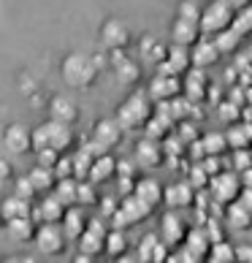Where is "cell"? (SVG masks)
<instances>
[{"mask_svg": "<svg viewBox=\"0 0 252 263\" xmlns=\"http://www.w3.org/2000/svg\"><path fill=\"white\" fill-rule=\"evenodd\" d=\"M234 19H236V8L230 6V0H215L206 11H201V19H198L201 35L215 38L217 33L228 30V27L234 25Z\"/></svg>", "mask_w": 252, "mask_h": 263, "instance_id": "6da1fadb", "label": "cell"}, {"mask_svg": "<svg viewBox=\"0 0 252 263\" xmlns=\"http://www.w3.org/2000/svg\"><path fill=\"white\" fill-rule=\"evenodd\" d=\"M71 125L68 122H60V120H52V122H46L41 125L35 133H30V147L35 149H41V147H52V149H68L71 147Z\"/></svg>", "mask_w": 252, "mask_h": 263, "instance_id": "7a4b0ae2", "label": "cell"}, {"mask_svg": "<svg viewBox=\"0 0 252 263\" xmlns=\"http://www.w3.org/2000/svg\"><path fill=\"white\" fill-rule=\"evenodd\" d=\"M149 117H152V98L147 92H139V95H130V98L120 106L117 122L122 128H141Z\"/></svg>", "mask_w": 252, "mask_h": 263, "instance_id": "3957f363", "label": "cell"}, {"mask_svg": "<svg viewBox=\"0 0 252 263\" xmlns=\"http://www.w3.org/2000/svg\"><path fill=\"white\" fill-rule=\"evenodd\" d=\"M241 177H236L230 168L225 171H220L217 177H211L209 179V193H211V198H215L217 203H222V206H228V203H234L239 198V193H241Z\"/></svg>", "mask_w": 252, "mask_h": 263, "instance_id": "277c9868", "label": "cell"}, {"mask_svg": "<svg viewBox=\"0 0 252 263\" xmlns=\"http://www.w3.org/2000/svg\"><path fill=\"white\" fill-rule=\"evenodd\" d=\"M95 71H98V65H95V60L87 54H71L63 63V76H65V82L73 84V87L90 84L95 79Z\"/></svg>", "mask_w": 252, "mask_h": 263, "instance_id": "5b68a950", "label": "cell"}, {"mask_svg": "<svg viewBox=\"0 0 252 263\" xmlns=\"http://www.w3.org/2000/svg\"><path fill=\"white\" fill-rule=\"evenodd\" d=\"M152 206L149 203H144L139 196H125V201L117 206V212L111 214V226L114 228H125V226H133V222H139L144 217H149Z\"/></svg>", "mask_w": 252, "mask_h": 263, "instance_id": "8992f818", "label": "cell"}, {"mask_svg": "<svg viewBox=\"0 0 252 263\" xmlns=\"http://www.w3.org/2000/svg\"><path fill=\"white\" fill-rule=\"evenodd\" d=\"M187 233H190V226L182 220V214L177 209H171V212L163 214V220H160V239H163V245H166V247L182 245V241L187 239Z\"/></svg>", "mask_w": 252, "mask_h": 263, "instance_id": "52a82bcc", "label": "cell"}, {"mask_svg": "<svg viewBox=\"0 0 252 263\" xmlns=\"http://www.w3.org/2000/svg\"><path fill=\"white\" fill-rule=\"evenodd\" d=\"M103 245H106V226H103V217H95V220H90V226L79 233V250L87 258H92L95 252L103 250Z\"/></svg>", "mask_w": 252, "mask_h": 263, "instance_id": "ba28073f", "label": "cell"}, {"mask_svg": "<svg viewBox=\"0 0 252 263\" xmlns=\"http://www.w3.org/2000/svg\"><path fill=\"white\" fill-rule=\"evenodd\" d=\"M147 95H149L152 101H158V103L177 98V95H182V79H179V76H173V73H158L149 82Z\"/></svg>", "mask_w": 252, "mask_h": 263, "instance_id": "9c48e42d", "label": "cell"}, {"mask_svg": "<svg viewBox=\"0 0 252 263\" xmlns=\"http://www.w3.org/2000/svg\"><path fill=\"white\" fill-rule=\"evenodd\" d=\"M35 245L41 252H46V255H54V252H60L63 245H65V233H63V228H57V222H44V226L35 231Z\"/></svg>", "mask_w": 252, "mask_h": 263, "instance_id": "30bf717a", "label": "cell"}, {"mask_svg": "<svg viewBox=\"0 0 252 263\" xmlns=\"http://www.w3.org/2000/svg\"><path fill=\"white\" fill-rule=\"evenodd\" d=\"M192 68V60H190V49L182 44H173L171 49L166 52V60L160 63V73H173V76H182Z\"/></svg>", "mask_w": 252, "mask_h": 263, "instance_id": "8fae6325", "label": "cell"}, {"mask_svg": "<svg viewBox=\"0 0 252 263\" xmlns=\"http://www.w3.org/2000/svg\"><path fill=\"white\" fill-rule=\"evenodd\" d=\"M196 187H192L190 182H179V184H171V187L163 190V201L168 203V209H187L196 203Z\"/></svg>", "mask_w": 252, "mask_h": 263, "instance_id": "7c38bea8", "label": "cell"}, {"mask_svg": "<svg viewBox=\"0 0 252 263\" xmlns=\"http://www.w3.org/2000/svg\"><path fill=\"white\" fill-rule=\"evenodd\" d=\"M206 90H209V79H206V73H203V68L192 65L187 71V79L182 82V92L187 95V101L201 103L203 98H206Z\"/></svg>", "mask_w": 252, "mask_h": 263, "instance_id": "4fadbf2b", "label": "cell"}, {"mask_svg": "<svg viewBox=\"0 0 252 263\" xmlns=\"http://www.w3.org/2000/svg\"><path fill=\"white\" fill-rule=\"evenodd\" d=\"M220 49L215 46V41L211 38H198L196 44H192V49H190V60H192V65L196 68H209V65H215L217 60H220Z\"/></svg>", "mask_w": 252, "mask_h": 263, "instance_id": "5bb4252c", "label": "cell"}, {"mask_svg": "<svg viewBox=\"0 0 252 263\" xmlns=\"http://www.w3.org/2000/svg\"><path fill=\"white\" fill-rule=\"evenodd\" d=\"M160 160H163V147H160V141L144 139L139 147H135V165H139V168H158Z\"/></svg>", "mask_w": 252, "mask_h": 263, "instance_id": "9a60e30c", "label": "cell"}, {"mask_svg": "<svg viewBox=\"0 0 252 263\" xmlns=\"http://www.w3.org/2000/svg\"><path fill=\"white\" fill-rule=\"evenodd\" d=\"M171 35H173V44H182V46H192L201 38V25L198 22H192V19H177L173 22V30H171Z\"/></svg>", "mask_w": 252, "mask_h": 263, "instance_id": "2e32d148", "label": "cell"}, {"mask_svg": "<svg viewBox=\"0 0 252 263\" xmlns=\"http://www.w3.org/2000/svg\"><path fill=\"white\" fill-rule=\"evenodd\" d=\"M114 174H117V160L103 152V155H98V158L92 160L90 171H87V179H90L92 184H98V182H106L109 177H114Z\"/></svg>", "mask_w": 252, "mask_h": 263, "instance_id": "e0dca14e", "label": "cell"}, {"mask_svg": "<svg viewBox=\"0 0 252 263\" xmlns=\"http://www.w3.org/2000/svg\"><path fill=\"white\" fill-rule=\"evenodd\" d=\"M228 147L230 149H241V147H252V122L249 120H239L230 122V128L225 133Z\"/></svg>", "mask_w": 252, "mask_h": 263, "instance_id": "ac0fdd59", "label": "cell"}, {"mask_svg": "<svg viewBox=\"0 0 252 263\" xmlns=\"http://www.w3.org/2000/svg\"><path fill=\"white\" fill-rule=\"evenodd\" d=\"M222 217H225V222H228L230 231H249V228H252V212L244 209L239 201L228 203V212L222 214Z\"/></svg>", "mask_w": 252, "mask_h": 263, "instance_id": "d6986e66", "label": "cell"}, {"mask_svg": "<svg viewBox=\"0 0 252 263\" xmlns=\"http://www.w3.org/2000/svg\"><path fill=\"white\" fill-rule=\"evenodd\" d=\"M3 139H6L8 152H14V155H22V152L30 149V130H27L25 125H11Z\"/></svg>", "mask_w": 252, "mask_h": 263, "instance_id": "ffe728a7", "label": "cell"}, {"mask_svg": "<svg viewBox=\"0 0 252 263\" xmlns=\"http://www.w3.org/2000/svg\"><path fill=\"white\" fill-rule=\"evenodd\" d=\"M171 117L166 111H158L154 117H149L147 122H144V130H147V139H154V141H160V139H166L168 130H171Z\"/></svg>", "mask_w": 252, "mask_h": 263, "instance_id": "44dd1931", "label": "cell"}, {"mask_svg": "<svg viewBox=\"0 0 252 263\" xmlns=\"http://www.w3.org/2000/svg\"><path fill=\"white\" fill-rule=\"evenodd\" d=\"M133 196H139L144 203H149V206H158L163 201V187L154 179H141V182H135Z\"/></svg>", "mask_w": 252, "mask_h": 263, "instance_id": "7402d4cb", "label": "cell"}, {"mask_svg": "<svg viewBox=\"0 0 252 263\" xmlns=\"http://www.w3.org/2000/svg\"><path fill=\"white\" fill-rule=\"evenodd\" d=\"M120 136H122V125L117 120H103V122H98V128H95V139H98L103 147L120 144Z\"/></svg>", "mask_w": 252, "mask_h": 263, "instance_id": "603a6c76", "label": "cell"}, {"mask_svg": "<svg viewBox=\"0 0 252 263\" xmlns=\"http://www.w3.org/2000/svg\"><path fill=\"white\" fill-rule=\"evenodd\" d=\"M49 111H52V120H60V122H68V125L76 120V106H73L71 98H65V95H57L49 106Z\"/></svg>", "mask_w": 252, "mask_h": 263, "instance_id": "cb8c5ba5", "label": "cell"}, {"mask_svg": "<svg viewBox=\"0 0 252 263\" xmlns=\"http://www.w3.org/2000/svg\"><path fill=\"white\" fill-rule=\"evenodd\" d=\"M0 214L3 220H14V217H30V201L27 198H19V196H11L3 206H0Z\"/></svg>", "mask_w": 252, "mask_h": 263, "instance_id": "d4e9b609", "label": "cell"}, {"mask_svg": "<svg viewBox=\"0 0 252 263\" xmlns=\"http://www.w3.org/2000/svg\"><path fill=\"white\" fill-rule=\"evenodd\" d=\"M103 44L111 46V49H120V46L128 44V30H125L122 22H109L103 27Z\"/></svg>", "mask_w": 252, "mask_h": 263, "instance_id": "484cf974", "label": "cell"}, {"mask_svg": "<svg viewBox=\"0 0 252 263\" xmlns=\"http://www.w3.org/2000/svg\"><path fill=\"white\" fill-rule=\"evenodd\" d=\"M63 212H65V206L60 201H57L54 196H49V198H44L41 201V206H38V217H41L44 222H60L63 220Z\"/></svg>", "mask_w": 252, "mask_h": 263, "instance_id": "4316f807", "label": "cell"}, {"mask_svg": "<svg viewBox=\"0 0 252 263\" xmlns=\"http://www.w3.org/2000/svg\"><path fill=\"white\" fill-rule=\"evenodd\" d=\"M82 231H84V217H82V212H79V209H68V212H63V233H65V239H76Z\"/></svg>", "mask_w": 252, "mask_h": 263, "instance_id": "83f0119b", "label": "cell"}, {"mask_svg": "<svg viewBox=\"0 0 252 263\" xmlns=\"http://www.w3.org/2000/svg\"><path fill=\"white\" fill-rule=\"evenodd\" d=\"M54 198L63 203V206H73L76 203V182L71 177H63L54 187Z\"/></svg>", "mask_w": 252, "mask_h": 263, "instance_id": "f1b7e54d", "label": "cell"}, {"mask_svg": "<svg viewBox=\"0 0 252 263\" xmlns=\"http://www.w3.org/2000/svg\"><path fill=\"white\" fill-rule=\"evenodd\" d=\"M211 41H215V46L220 49V54H230V52H236V46H239V41H241V35L236 33V30H222V33H217L215 38H211Z\"/></svg>", "mask_w": 252, "mask_h": 263, "instance_id": "f546056e", "label": "cell"}, {"mask_svg": "<svg viewBox=\"0 0 252 263\" xmlns=\"http://www.w3.org/2000/svg\"><path fill=\"white\" fill-rule=\"evenodd\" d=\"M209 260H215V263H230V260H236V247H230L225 239L222 241H215V245L209 247Z\"/></svg>", "mask_w": 252, "mask_h": 263, "instance_id": "4dcf8cb0", "label": "cell"}, {"mask_svg": "<svg viewBox=\"0 0 252 263\" xmlns=\"http://www.w3.org/2000/svg\"><path fill=\"white\" fill-rule=\"evenodd\" d=\"M201 144H203V152H206V155H225L230 149L225 133H209V136H203V139H201Z\"/></svg>", "mask_w": 252, "mask_h": 263, "instance_id": "1f68e13d", "label": "cell"}, {"mask_svg": "<svg viewBox=\"0 0 252 263\" xmlns=\"http://www.w3.org/2000/svg\"><path fill=\"white\" fill-rule=\"evenodd\" d=\"M114 68L120 71V76L125 82H133V79H139V65L135 63H130L128 57H125L122 52H117L114 49Z\"/></svg>", "mask_w": 252, "mask_h": 263, "instance_id": "d6a6232c", "label": "cell"}, {"mask_svg": "<svg viewBox=\"0 0 252 263\" xmlns=\"http://www.w3.org/2000/svg\"><path fill=\"white\" fill-rule=\"evenodd\" d=\"M27 179H30V184L35 190H46V187H52V182H54V171L46 168V165H35Z\"/></svg>", "mask_w": 252, "mask_h": 263, "instance_id": "836d02e7", "label": "cell"}, {"mask_svg": "<svg viewBox=\"0 0 252 263\" xmlns=\"http://www.w3.org/2000/svg\"><path fill=\"white\" fill-rule=\"evenodd\" d=\"M92 155H90V149H79L71 158V165H73V177H79V179H87V171H90V165H92Z\"/></svg>", "mask_w": 252, "mask_h": 263, "instance_id": "e575fe53", "label": "cell"}, {"mask_svg": "<svg viewBox=\"0 0 252 263\" xmlns=\"http://www.w3.org/2000/svg\"><path fill=\"white\" fill-rule=\"evenodd\" d=\"M8 233H11L14 239H19V241L30 239V236H33V222H30V217H14V220H8Z\"/></svg>", "mask_w": 252, "mask_h": 263, "instance_id": "d590c367", "label": "cell"}, {"mask_svg": "<svg viewBox=\"0 0 252 263\" xmlns=\"http://www.w3.org/2000/svg\"><path fill=\"white\" fill-rule=\"evenodd\" d=\"M230 30H236L241 38L252 35V3L247 8H241V11H236V19H234V25H230Z\"/></svg>", "mask_w": 252, "mask_h": 263, "instance_id": "8d00e7d4", "label": "cell"}, {"mask_svg": "<svg viewBox=\"0 0 252 263\" xmlns=\"http://www.w3.org/2000/svg\"><path fill=\"white\" fill-rule=\"evenodd\" d=\"M166 46H163L160 41H154V38H147V41L141 44V54L147 57V60H152V63H163L166 60Z\"/></svg>", "mask_w": 252, "mask_h": 263, "instance_id": "74e56055", "label": "cell"}, {"mask_svg": "<svg viewBox=\"0 0 252 263\" xmlns=\"http://www.w3.org/2000/svg\"><path fill=\"white\" fill-rule=\"evenodd\" d=\"M125 247H128V241H125V236H122V228H114L111 233H106V245H103L106 252L120 255V252H125Z\"/></svg>", "mask_w": 252, "mask_h": 263, "instance_id": "f35d334b", "label": "cell"}, {"mask_svg": "<svg viewBox=\"0 0 252 263\" xmlns=\"http://www.w3.org/2000/svg\"><path fill=\"white\" fill-rule=\"evenodd\" d=\"M252 165V147H241V149H234V158H230V168L236 171H244Z\"/></svg>", "mask_w": 252, "mask_h": 263, "instance_id": "ab89813d", "label": "cell"}, {"mask_svg": "<svg viewBox=\"0 0 252 263\" xmlns=\"http://www.w3.org/2000/svg\"><path fill=\"white\" fill-rule=\"evenodd\" d=\"M190 184H192L196 190H206V187H209V174L203 171L201 163H192V165H190Z\"/></svg>", "mask_w": 252, "mask_h": 263, "instance_id": "60d3db41", "label": "cell"}, {"mask_svg": "<svg viewBox=\"0 0 252 263\" xmlns=\"http://www.w3.org/2000/svg\"><path fill=\"white\" fill-rule=\"evenodd\" d=\"M220 117H222L225 122H239V120H241V106H236L234 101L220 103Z\"/></svg>", "mask_w": 252, "mask_h": 263, "instance_id": "b9f144b4", "label": "cell"}, {"mask_svg": "<svg viewBox=\"0 0 252 263\" xmlns=\"http://www.w3.org/2000/svg\"><path fill=\"white\" fill-rule=\"evenodd\" d=\"M76 201H79V203H95L92 182H76Z\"/></svg>", "mask_w": 252, "mask_h": 263, "instance_id": "7bdbcfd3", "label": "cell"}, {"mask_svg": "<svg viewBox=\"0 0 252 263\" xmlns=\"http://www.w3.org/2000/svg\"><path fill=\"white\" fill-rule=\"evenodd\" d=\"M179 16L182 19H192V22H198L201 19V6L196 0H185V3L179 6Z\"/></svg>", "mask_w": 252, "mask_h": 263, "instance_id": "ee69618b", "label": "cell"}, {"mask_svg": "<svg viewBox=\"0 0 252 263\" xmlns=\"http://www.w3.org/2000/svg\"><path fill=\"white\" fill-rule=\"evenodd\" d=\"M179 139L185 141V144H190V141L198 139V128L192 125V120H182V122H179Z\"/></svg>", "mask_w": 252, "mask_h": 263, "instance_id": "f6af8a7d", "label": "cell"}, {"mask_svg": "<svg viewBox=\"0 0 252 263\" xmlns=\"http://www.w3.org/2000/svg\"><path fill=\"white\" fill-rule=\"evenodd\" d=\"M160 241V236H147L141 241V247H139V260H152V252H154V245H158Z\"/></svg>", "mask_w": 252, "mask_h": 263, "instance_id": "bcb514c9", "label": "cell"}, {"mask_svg": "<svg viewBox=\"0 0 252 263\" xmlns=\"http://www.w3.org/2000/svg\"><path fill=\"white\" fill-rule=\"evenodd\" d=\"M54 177L63 179V177H73V165H71V158H57V163L52 165Z\"/></svg>", "mask_w": 252, "mask_h": 263, "instance_id": "7dc6e473", "label": "cell"}, {"mask_svg": "<svg viewBox=\"0 0 252 263\" xmlns=\"http://www.w3.org/2000/svg\"><path fill=\"white\" fill-rule=\"evenodd\" d=\"M35 152H38V165H46V168H52V165L57 163V149L41 147V149H35Z\"/></svg>", "mask_w": 252, "mask_h": 263, "instance_id": "c3c4849f", "label": "cell"}, {"mask_svg": "<svg viewBox=\"0 0 252 263\" xmlns=\"http://www.w3.org/2000/svg\"><path fill=\"white\" fill-rule=\"evenodd\" d=\"M33 193H35V187L30 184V179H27V177L16 182V193H14V196H19V198H30Z\"/></svg>", "mask_w": 252, "mask_h": 263, "instance_id": "681fc988", "label": "cell"}, {"mask_svg": "<svg viewBox=\"0 0 252 263\" xmlns=\"http://www.w3.org/2000/svg\"><path fill=\"white\" fill-rule=\"evenodd\" d=\"M114 212H117V198H114V196L103 198L101 201V217H111Z\"/></svg>", "mask_w": 252, "mask_h": 263, "instance_id": "f907efd6", "label": "cell"}, {"mask_svg": "<svg viewBox=\"0 0 252 263\" xmlns=\"http://www.w3.org/2000/svg\"><path fill=\"white\" fill-rule=\"evenodd\" d=\"M244 209H249L252 212V187H241V193H239V198H236Z\"/></svg>", "mask_w": 252, "mask_h": 263, "instance_id": "816d5d0a", "label": "cell"}, {"mask_svg": "<svg viewBox=\"0 0 252 263\" xmlns=\"http://www.w3.org/2000/svg\"><path fill=\"white\" fill-rule=\"evenodd\" d=\"M133 187H135L133 177H122V174H120V193H122V196H130Z\"/></svg>", "mask_w": 252, "mask_h": 263, "instance_id": "f5cc1de1", "label": "cell"}, {"mask_svg": "<svg viewBox=\"0 0 252 263\" xmlns=\"http://www.w3.org/2000/svg\"><path fill=\"white\" fill-rule=\"evenodd\" d=\"M117 174H122V177H133V174H135V168H133V163H128V160H122V163H117Z\"/></svg>", "mask_w": 252, "mask_h": 263, "instance_id": "db71d44e", "label": "cell"}, {"mask_svg": "<svg viewBox=\"0 0 252 263\" xmlns=\"http://www.w3.org/2000/svg\"><path fill=\"white\" fill-rule=\"evenodd\" d=\"M236 260H249L252 263V247H236Z\"/></svg>", "mask_w": 252, "mask_h": 263, "instance_id": "11a10c76", "label": "cell"}, {"mask_svg": "<svg viewBox=\"0 0 252 263\" xmlns=\"http://www.w3.org/2000/svg\"><path fill=\"white\" fill-rule=\"evenodd\" d=\"M228 101H234L236 106H244L247 103V98H244V90H230V98Z\"/></svg>", "mask_w": 252, "mask_h": 263, "instance_id": "9f6ffc18", "label": "cell"}, {"mask_svg": "<svg viewBox=\"0 0 252 263\" xmlns=\"http://www.w3.org/2000/svg\"><path fill=\"white\" fill-rule=\"evenodd\" d=\"M241 184H244V187H252V165L241 171Z\"/></svg>", "mask_w": 252, "mask_h": 263, "instance_id": "6f0895ef", "label": "cell"}, {"mask_svg": "<svg viewBox=\"0 0 252 263\" xmlns=\"http://www.w3.org/2000/svg\"><path fill=\"white\" fill-rule=\"evenodd\" d=\"M8 171H11V165H8V163L3 160V155H0V182L8 177Z\"/></svg>", "mask_w": 252, "mask_h": 263, "instance_id": "680465c9", "label": "cell"}, {"mask_svg": "<svg viewBox=\"0 0 252 263\" xmlns=\"http://www.w3.org/2000/svg\"><path fill=\"white\" fill-rule=\"evenodd\" d=\"M0 220H3V214H0Z\"/></svg>", "mask_w": 252, "mask_h": 263, "instance_id": "91938a15", "label": "cell"}]
</instances>
